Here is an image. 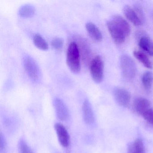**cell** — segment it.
I'll use <instances>...</instances> for the list:
<instances>
[{
  "instance_id": "7",
  "label": "cell",
  "mask_w": 153,
  "mask_h": 153,
  "mask_svg": "<svg viewBox=\"0 0 153 153\" xmlns=\"http://www.w3.org/2000/svg\"><path fill=\"white\" fill-rule=\"evenodd\" d=\"M54 129L60 145L64 147H68L70 144V136L67 129L60 123L55 124Z\"/></svg>"
},
{
  "instance_id": "5",
  "label": "cell",
  "mask_w": 153,
  "mask_h": 153,
  "mask_svg": "<svg viewBox=\"0 0 153 153\" xmlns=\"http://www.w3.org/2000/svg\"><path fill=\"white\" fill-rule=\"evenodd\" d=\"M108 30L114 42L117 44H122L124 42L126 36L123 30L114 23L111 20L106 23Z\"/></svg>"
},
{
  "instance_id": "4",
  "label": "cell",
  "mask_w": 153,
  "mask_h": 153,
  "mask_svg": "<svg viewBox=\"0 0 153 153\" xmlns=\"http://www.w3.org/2000/svg\"><path fill=\"white\" fill-rule=\"evenodd\" d=\"M24 65L25 69L32 80L36 81L39 79L40 71L35 61L30 56L24 58Z\"/></svg>"
},
{
  "instance_id": "17",
  "label": "cell",
  "mask_w": 153,
  "mask_h": 153,
  "mask_svg": "<svg viewBox=\"0 0 153 153\" xmlns=\"http://www.w3.org/2000/svg\"><path fill=\"white\" fill-rule=\"evenodd\" d=\"M142 85L146 90L151 89L153 83V74L150 71L145 72L141 78Z\"/></svg>"
},
{
  "instance_id": "16",
  "label": "cell",
  "mask_w": 153,
  "mask_h": 153,
  "mask_svg": "<svg viewBox=\"0 0 153 153\" xmlns=\"http://www.w3.org/2000/svg\"><path fill=\"white\" fill-rule=\"evenodd\" d=\"M35 9L30 4H26L22 6L19 10V14L23 18H31L34 15Z\"/></svg>"
},
{
  "instance_id": "18",
  "label": "cell",
  "mask_w": 153,
  "mask_h": 153,
  "mask_svg": "<svg viewBox=\"0 0 153 153\" xmlns=\"http://www.w3.org/2000/svg\"><path fill=\"white\" fill-rule=\"evenodd\" d=\"M33 42L35 46L43 51H46L49 48V45L46 41L39 34L35 35L33 38Z\"/></svg>"
},
{
  "instance_id": "26",
  "label": "cell",
  "mask_w": 153,
  "mask_h": 153,
  "mask_svg": "<svg viewBox=\"0 0 153 153\" xmlns=\"http://www.w3.org/2000/svg\"><path fill=\"white\" fill-rule=\"evenodd\" d=\"M152 16H153V13H152Z\"/></svg>"
},
{
  "instance_id": "11",
  "label": "cell",
  "mask_w": 153,
  "mask_h": 153,
  "mask_svg": "<svg viewBox=\"0 0 153 153\" xmlns=\"http://www.w3.org/2000/svg\"><path fill=\"white\" fill-rule=\"evenodd\" d=\"M86 29L90 37L97 42H100L102 40V35L100 29L94 23L88 22L85 25Z\"/></svg>"
},
{
  "instance_id": "2",
  "label": "cell",
  "mask_w": 153,
  "mask_h": 153,
  "mask_svg": "<svg viewBox=\"0 0 153 153\" xmlns=\"http://www.w3.org/2000/svg\"><path fill=\"white\" fill-rule=\"evenodd\" d=\"M120 64L124 77L128 80L133 79L137 74V68L133 59L127 54H123L121 56Z\"/></svg>"
},
{
  "instance_id": "25",
  "label": "cell",
  "mask_w": 153,
  "mask_h": 153,
  "mask_svg": "<svg viewBox=\"0 0 153 153\" xmlns=\"http://www.w3.org/2000/svg\"><path fill=\"white\" fill-rule=\"evenodd\" d=\"M147 53L150 56H153V42H152V44H151Z\"/></svg>"
},
{
  "instance_id": "23",
  "label": "cell",
  "mask_w": 153,
  "mask_h": 153,
  "mask_svg": "<svg viewBox=\"0 0 153 153\" xmlns=\"http://www.w3.org/2000/svg\"><path fill=\"white\" fill-rule=\"evenodd\" d=\"M134 10H135L137 15L139 18L141 20L142 23L144 22L145 20V17H144V14L143 13V10L141 7L139 5H135L134 6Z\"/></svg>"
},
{
  "instance_id": "20",
  "label": "cell",
  "mask_w": 153,
  "mask_h": 153,
  "mask_svg": "<svg viewBox=\"0 0 153 153\" xmlns=\"http://www.w3.org/2000/svg\"><path fill=\"white\" fill-rule=\"evenodd\" d=\"M19 148L20 153H34L27 143L24 140H21L19 141Z\"/></svg>"
},
{
  "instance_id": "10",
  "label": "cell",
  "mask_w": 153,
  "mask_h": 153,
  "mask_svg": "<svg viewBox=\"0 0 153 153\" xmlns=\"http://www.w3.org/2000/svg\"><path fill=\"white\" fill-rule=\"evenodd\" d=\"M82 112L84 121L87 124H91L94 121V115L91 103L88 100H85L82 105Z\"/></svg>"
},
{
  "instance_id": "19",
  "label": "cell",
  "mask_w": 153,
  "mask_h": 153,
  "mask_svg": "<svg viewBox=\"0 0 153 153\" xmlns=\"http://www.w3.org/2000/svg\"><path fill=\"white\" fill-rule=\"evenodd\" d=\"M150 38L146 36H143L139 41V45L143 51L148 52L152 43Z\"/></svg>"
},
{
  "instance_id": "8",
  "label": "cell",
  "mask_w": 153,
  "mask_h": 153,
  "mask_svg": "<svg viewBox=\"0 0 153 153\" xmlns=\"http://www.w3.org/2000/svg\"><path fill=\"white\" fill-rule=\"evenodd\" d=\"M53 105L57 117L61 120H67L69 116L68 108L62 100L56 98L53 100Z\"/></svg>"
},
{
  "instance_id": "9",
  "label": "cell",
  "mask_w": 153,
  "mask_h": 153,
  "mask_svg": "<svg viewBox=\"0 0 153 153\" xmlns=\"http://www.w3.org/2000/svg\"><path fill=\"white\" fill-rule=\"evenodd\" d=\"M133 106L135 111L142 115L145 112L150 109V102L144 97H137L133 101Z\"/></svg>"
},
{
  "instance_id": "6",
  "label": "cell",
  "mask_w": 153,
  "mask_h": 153,
  "mask_svg": "<svg viewBox=\"0 0 153 153\" xmlns=\"http://www.w3.org/2000/svg\"><path fill=\"white\" fill-rule=\"evenodd\" d=\"M114 97L116 102L123 107H127L130 102L131 95L124 88H116L114 90Z\"/></svg>"
},
{
  "instance_id": "1",
  "label": "cell",
  "mask_w": 153,
  "mask_h": 153,
  "mask_svg": "<svg viewBox=\"0 0 153 153\" xmlns=\"http://www.w3.org/2000/svg\"><path fill=\"white\" fill-rule=\"evenodd\" d=\"M66 62L68 67L74 73H78L81 69L80 57L79 49L75 42L70 43L67 53Z\"/></svg>"
},
{
  "instance_id": "22",
  "label": "cell",
  "mask_w": 153,
  "mask_h": 153,
  "mask_svg": "<svg viewBox=\"0 0 153 153\" xmlns=\"http://www.w3.org/2000/svg\"><path fill=\"white\" fill-rule=\"evenodd\" d=\"M52 46L56 50H60L62 49L63 45V41L62 38H55L51 42Z\"/></svg>"
},
{
  "instance_id": "15",
  "label": "cell",
  "mask_w": 153,
  "mask_h": 153,
  "mask_svg": "<svg viewBox=\"0 0 153 153\" xmlns=\"http://www.w3.org/2000/svg\"><path fill=\"white\" fill-rule=\"evenodd\" d=\"M133 55L146 68L149 69H152L153 68L152 62L147 55L143 52L141 51H134L133 52Z\"/></svg>"
},
{
  "instance_id": "14",
  "label": "cell",
  "mask_w": 153,
  "mask_h": 153,
  "mask_svg": "<svg viewBox=\"0 0 153 153\" xmlns=\"http://www.w3.org/2000/svg\"><path fill=\"white\" fill-rule=\"evenodd\" d=\"M127 153H146L145 146L140 139H137L129 144Z\"/></svg>"
},
{
  "instance_id": "21",
  "label": "cell",
  "mask_w": 153,
  "mask_h": 153,
  "mask_svg": "<svg viewBox=\"0 0 153 153\" xmlns=\"http://www.w3.org/2000/svg\"><path fill=\"white\" fill-rule=\"evenodd\" d=\"M145 120L153 126V108H150L142 115Z\"/></svg>"
},
{
  "instance_id": "3",
  "label": "cell",
  "mask_w": 153,
  "mask_h": 153,
  "mask_svg": "<svg viewBox=\"0 0 153 153\" xmlns=\"http://www.w3.org/2000/svg\"><path fill=\"white\" fill-rule=\"evenodd\" d=\"M103 62L100 56L95 57L91 62L90 73L93 80L96 83L102 82L103 78Z\"/></svg>"
},
{
  "instance_id": "13",
  "label": "cell",
  "mask_w": 153,
  "mask_h": 153,
  "mask_svg": "<svg viewBox=\"0 0 153 153\" xmlns=\"http://www.w3.org/2000/svg\"><path fill=\"white\" fill-rule=\"evenodd\" d=\"M123 12L125 17L136 26H139L142 24L137 15L133 9L129 6H125L123 7Z\"/></svg>"
},
{
  "instance_id": "12",
  "label": "cell",
  "mask_w": 153,
  "mask_h": 153,
  "mask_svg": "<svg viewBox=\"0 0 153 153\" xmlns=\"http://www.w3.org/2000/svg\"><path fill=\"white\" fill-rule=\"evenodd\" d=\"M111 20L123 30L126 37L129 36L131 32L130 26L123 17L119 15H114L113 16Z\"/></svg>"
},
{
  "instance_id": "24",
  "label": "cell",
  "mask_w": 153,
  "mask_h": 153,
  "mask_svg": "<svg viewBox=\"0 0 153 153\" xmlns=\"http://www.w3.org/2000/svg\"><path fill=\"white\" fill-rule=\"evenodd\" d=\"M7 147V142L6 139L2 133L0 135V151L1 153H3L6 150Z\"/></svg>"
}]
</instances>
